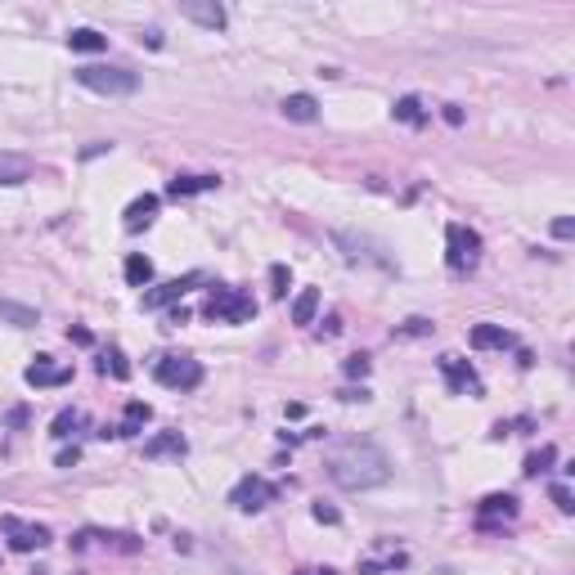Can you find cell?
Returning a JSON list of instances; mask_svg holds the SVG:
<instances>
[{
	"label": "cell",
	"mask_w": 575,
	"mask_h": 575,
	"mask_svg": "<svg viewBox=\"0 0 575 575\" xmlns=\"http://www.w3.org/2000/svg\"><path fill=\"white\" fill-rule=\"evenodd\" d=\"M329 476H333V485H342L350 494L355 490H378V485L391 481V459L369 436H350L329 455Z\"/></svg>",
	"instance_id": "cell-1"
},
{
	"label": "cell",
	"mask_w": 575,
	"mask_h": 575,
	"mask_svg": "<svg viewBox=\"0 0 575 575\" xmlns=\"http://www.w3.org/2000/svg\"><path fill=\"white\" fill-rule=\"evenodd\" d=\"M72 77H77V86H86V91H95V95H109V100L139 91V72H130V68H100V63H86V68H77Z\"/></svg>",
	"instance_id": "cell-2"
},
{
	"label": "cell",
	"mask_w": 575,
	"mask_h": 575,
	"mask_svg": "<svg viewBox=\"0 0 575 575\" xmlns=\"http://www.w3.org/2000/svg\"><path fill=\"white\" fill-rule=\"evenodd\" d=\"M207 320H216V324H247L252 315H256V302L247 297V292H238V288H216L212 297H207Z\"/></svg>",
	"instance_id": "cell-3"
},
{
	"label": "cell",
	"mask_w": 575,
	"mask_h": 575,
	"mask_svg": "<svg viewBox=\"0 0 575 575\" xmlns=\"http://www.w3.org/2000/svg\"><path fill=\"white\" fill-rule=\"evenodd\" d=\"M153 378H158L162 387H171V391H194V387L203 382V364L189 359V355H162V359L153 364Z\"/></svg>",
	"instance_id": "cell-4"
},
{
	"label": "cell",
	"mask_w": 575,
	"mask_h": 575,
	"mask_svg": "<svg viewBox=\"0 0 575 575\" xmlns=\"http://www.w3.org/2000/svg\"><path fill=\"white\" fill-rule=\"evenodd\" d=\"M446 265L455 270V274H467V270H476V261H481V234L467 230V225H450L446 230Z\"/></svg>",
	"instance_id": "cell-5"
},
{
	"label": "cell",
	"mask_w": 575,
	"mask_h": 575,
	"mask_svg": "<svg viewBox=\"0 0 575 575\" xmlns=\"http://www.w3.org/2000/svg\"><path fill=\"white\" fill-rule=\"evenodd\" d=\"M0 531H5V540H9V549H14V553H36V549H45V544H50V531H45V526L23 522V517H14V513H5V517H0Z\"/></svg>",
	"instance_id": "cell-6"
},
{
	"label": "cell",
	"mask_w": 575,
	"mask_h": 575,
	"mask_svg": "<svg viewBox=\"0 0 575 575\" xmlns=\"http://www.w3.org/2000/svg\"><path fill=\"white\" fill-rule=\"evenodd\" d=\"M274 494H279V490H274L265 476H256V472H252V476H243V481L230 490V503L238 508V513H261Z\"/></svg>",
	"instance_id": "cell-7"
},
{
	"label": "cell",
	"mask_w": 575,
	"mask_h": 575,
	"mask_svg": "<svg viewBox=\"0 0 575 575\" xmlns=\"http://www.w3.org/2000/svg\"><path fill=\"white\" fill-rule=\"evenodd\" d=\"M441 373H446V382H450V391H472V396H481V378H476V369L459 359V355H441Z\"/></svg>",
	"instance_id": "cell-8"
},
{
	"label": "cell",
	"mask_w": 575,
	"mask_h": 575,
	"mask_svg": "<svg viewBox=\"0 0 575 575\" xmlns=\"http://www.w3.org/2000/svg\"><path fill=\"white\" fill-rule=\"evenodd\" d=\"M180 18H189V23L207 27V32H221L225 27V5H216V0H185Z\"/></svg>",
	"instance_id": "cell-9"
},
{
	"label": "cell",
	"mask_w": 575,
	"mask_h": 575,
	"mask_svg": "<svg viewBox=\"0 0 575 575\" xmlns=\"http://www.w3.org/2000/svg\"><path fill=\"white\" fill-rule=\"evenodd\" d=\"M27 387H68L72 382V369L63 364H50V355H36V364H27Z\"/></svg>",
	"instance_id": "cell-10"
},
{
	"label": "cell",
	"mask_w": 575,
	"mask_h": 575,
	"mask_svg": "<svg viewBox=\"0 0 575 575\" xmlns=\"http://www.w3.org/2000/svg\"><path fill=\"white\" fill-rule=\"evenodd\" d=\"M198 283V274H185V279H171V283H158L153 292H144V311H162V306H171L176 297H185L189 288Z\"/></svg>",
	"instance_id": "cell-11"
},
{
	"label": "cell",
	"mask_w": 575,
	"mask_h": 575,
	"mask_svg": "<svg viewBox=\"0 0 575 575\" xmlns=\"http://www.w3.org/2000/svg\"><path fill=\"white\" fill-rule=\"evenodd\" d=\"M185 450H189V441H185L180 432H158V436L144 446L149 459H185Z\"/></svg>",
	"instance_id": "cell-12"
},
{
	"label": "cell",
	"mask_w": 575,
	"mask_h": 575,
	"mask_svg": "<svg viewBox=\"0 0 575 575\" xmlns=\"http://www.w3.org/2000/svg\"><path fill=\"white\" fill-rule=\"evenodd\" d=\"M153 216H158V194H144V198H135L130 207H126V230L130 234H139V230H149L153 225Z\"/></svg>",
	"instance_id": "cell-13"
},
{
	"label": "cell",
	"mask_w": 575,
	"mask_h": 575,
	"mask_svg": "<svg viewBox=\"0 0 575 575\" xmlns=\"http://www.w3.org/2000/svg\"><path fill=\"white\" fill-rule=\"evenodd\" d=\"M494 517L513 522V517H517V499H513V494H490V499H481V508H476V522H481V526H490Z\"/></svg>",
	"instance_id": "cell-14"
},
{
	"label": "cell",
	"mask_w": 575,
	"mask_h": 575,
	"mask_svg": "<svg viewBox=\"0 0 575 575\" xmlns=\"http://www.w3.org/2000/svg\"><path fill=\"white\" fill-rule=\"evenodd\" d=\"M36 171V162L27 153H0V185H23Z\"/></svg>",
	"instance_id": "cell-15"
},
{
	"label": "cell",
	"mask_w": 575,
	"mask_h": 575,
	"mask_svg": "<svg viewBox=\"0 0 575 575\" xmlns=\"http://www.w3.org/2000/svg\"><path fill=\"white\" fill-rule=\"evenodd\" d=\"M221 185V176H176L171 185H167V194L171 198H189V194H207V189H216Z\"/></svg>",
	"instance_id": "cell-16"
},
{
	"label": "cell",
	"mask_w": 575,
	"mask_h": 575,
	"mask_svg": "<svg viewBox=\"0 0 575 575\" xmlns=\"http://www.w3.org/2000/svg\"><path fill=\"white\" fill-rule=\"evenodd\" d=\"M472 346L476 350H503V346H513V333L499 329V324H476L472 329Z\"/></svg>",
	"instance_id": "cell-17"
},
{
	"label": "cell",
	"mask_w": 575,
	"mask_h": 575,
	"mask_svg": "<svg viewBox=\"0 0 575 575\" xmlns=\"http://www.w3.org/2000/svg\"><path fill=\"white\" fill-rule=\"evenodd\" d=\"M391 117H396L400 126H427V109H423V100H418V95L396 100V104H391Z\"/></svg>",
	"instance_id": "cell-18"
},
{
	"label": "cell",
	"mask_w": 575,
	"mask_h": 575,
	"mask_svg": "<svg viewBox=\"0 0 575 575\" xmlns=\"http://www.w3.org/2000/svg\"><path fill=\"white\" fill-rule=\"evenodd\" d=\"M68 45L81 50V54H95V50H109V36L95 32V27H72V32H68Z\"/></svg>",
	"instance_id": "cell-19"
},
{
	"label": "cell",
	"mask_w": 575,
	"mask_h": 575,
	"mask_svg": "<svg viewBox=\"0 0 575 575\" xmlns=\"http://www.w3.org/2000/svg\"><path fill=\"white\" fill-rule=\"evenodd\" d=\"M283 117H288V121H315V117H320L315 95H288V100H283Z\"/></svg>",
	"instance_id": "cell-20"
},
{
	"label": "cell",
	"mask_w": 575,
	"mask_h": 575,
	"mask_svg": "<svg viewBox=\"0 0 575 575\" xmlns=\"http://www.w3.org/2000/svg\"><path fill=\"white\" fill-rule=\"evenodd\" d=\"M315 315H320V292H315V288L297 292V302H292V324H315Z\"/></svg>",
	"instance_id": "cell-21"
},
{
	"label": "cell",
	"mask_w": 575,
	"mask_h": 575,
	"mask_svg": "<svg viewBox=\"0 0 575 575\" xmlns=\"http://www.w3.org/2000/svg\"><path fill=\"white\" fill-rule=\"evenodd\" d=\"M149 279H153V261H149V256H139V252H135V256H126V283H130V288H144Z\"/></svg>",
	"instance_id": "cell-22"
},
{
	"label": "cell",
	"mask_w": 575,
	"mask_h": 575,
	"mask_svg": "<svg viewBox=\"0 0 575 575\" xmlns=\"http://www.w3.org/2000/svg\"><path fill=\"white\" fill-rule=\"evenodd\" d=\"M144 423H149V405H144V400H130V405H126V418H121V427H117V436H135Z\"/></svg>",
	"instance_id": "cell-23"
},
{
	"label": "cell",
	"mask_w": 575,
	"mask_h": 575,
	"mask_svg": "<svg viewBox=\"0 0 575 575\" xmlns=\"http://www.w3.org/2000/svg\"><path fill=\"white\" fill-rule=\"evenodd\" d=\"M81 423H86V414H81V409H63V414L50 423V436H59V441H63V436H72Z\"/></svg>",
	"instance_id": "cell-24"
},
{
	"label": "cell",
	"mask_w": 575,
	"mask_h": 575,
	"mask_svg": "<svg viewBox=\"0 0 575 575\" xmlns=\"http://www.w3.org/2000/svg\"><path fill=\"white\" fill-rule=\"evenodd\" d=\"M0 320L27 329V324H36V311H27V306H18V302H0Z\"/></svg>",
	"instance_id": "cell-25"
},
{
	"label": "cell",
	"mask_w": 575,
	"mask_h": 575,
	"mask_svg": "<svg viewBox=\"0 0 575 575\" xmlns=\"http://www.w3.org/2000/svg\"><path fill=\"white\" fill-rule=\"evenodd\" d=\"M288 283H292L288 265H270V292H274V297H288Z\"/></svg>",
	"instance_id": "cell-26"
},
{
	"label": "cell",
	"mask_w": 575,
	"mask_h": 575,
	"mask_svg": "<svg viewBox=\"0 0 575 575\" xmlns=\"http://www.w3.org/2000/svg\"><path fill=\"white\" fill-rule=\"evenodd\" d=\"M100 369H104V373H113V378H126V373H130V364H126V359H121V350H109V355H104V364H100Z\"/></svg>",
	"instance_id": "cell-27"
},
{
	"label": "cell",
	"mask_w": 575,
	"mask_h": 575,
	"mask_svg": "<svg viewBox=\"0 0 575 575\" xmlns=\"http://www.w3.org/2000/svg\"><path fill=\"white\" fill-rule=\"evenodd\" d=\"M342 369H346V378H364L369 373V355H350Z\"/></svg>",
	"instance_id": "cell-28"
},
{
	"label": "cell",
	"mask_w": 575,
	"mask_h": 575,
	"mask_svg": "<svg viewBox=\"0 0 575 575\" xmlns=\"http://www.w3.org/2000/svg\"><path fill=\"white\" fill-rule=\"evenodd\" d=\"M549 459H553V450H540V455H531V459H526V476H540Z\"/></svg>",
	"instance_id": "cell-29"
},
{
	"label": "cell",
	"mask_w": 575,
	"mask_h": 575,
	"mask_svg": "<svg viewBox=\"0 0 575 575\" xmlns=\"http://www.w3.org/2000/svg\"><path fill=\"white\" fill-rule=\"evenodd\" d=\"M311 513H315V522H329V526H338V522H342V517H338V508H324V503H315Z\"/></svg>",
	"instance_id": "cell-30"
},
{
	"label": "cell",
	"mask_w": 575,
	"mask_h": 575,
	"mask_svg": "<svg viewBox=\"0 0 575 575\" xmlns=\"http://www.w3.org/2000/svg\"><path fill=\"white\" fill-rule=\"evenodd\" d=\"M553 503H558L562 513H571V508H575V503H571V490H567V485H553Z\"/></svg>",
	"instance_id": "cell-31"
},
{
	"label": "cell",
	"mask_w": 575,
	"mask_h": 575,
	"mask_svg": "<svg viewBox=\"0 0 575 575\" xmlns=\"http://www.w3.org/2000/svg\"><path fill=\"white\" fill-rule=\"evenodd\" d=\"M571 234H575V221H571V216L553 221V238H571Z\"/></svg>",
	"instance_id": "cell-32"
},
{
	"label": "cell",
	"mask_w": 575,
	"mask_h": 575,
	"mask_svg": "<svg viewBox=\"0 0 575 575\" xmlns=\"http://www.w3.org/2000/svg\"><path fill=\"white\" fill-rule=\"evenodd\" d=\"M446 121H450V126H459V121H463V113L455 109V104H446Z\"/></svg>",
	"instance_id": "cell-33"
},
{
	"label": "cell",
	"mask_w": 575,
	"mask_h": 575,
	"mask_svg": "<svg viewBox=\"0 0 575 575\" xmlns=\"http://www.w3.org/2000/svg\"><path fill=\"white\" fill-rule=\"evenodd\" d=\"M297 575H333V571H297Z\"/></svg>",
	"instance_id": "cell-34"
}]
</instances>
